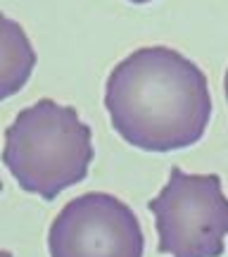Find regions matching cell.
<instances>
[{
    "label": "cell",
    "instance_id": "1",
    "mask_svg": "<svg viewBox=\"0 0 228 257\" xmlns=\"http://www.w3.org/2000/svg\"><path fill=\"white\" fill-rule=\"evenodd\" d=\"M105 107L128 146L173 153L202 141L211 119V93L190 57L166 46H147L110 72Z\"/></svg>",
    "mask_w": 228,
    "mask_h": 257
},
{
    "label": "cell",
    "instance_id": "4",
    "mask_svg": "<svg viewBox=\"0 0 228 257\" xmlns=\"http://www.w3.org/2000/svg\"><path fill=\"white\" fill-rule=\"evenodd\" d=\"M136 212L110 193H83L64 205L48 231L50 257H143Z\"/></svg>",
    "mask_w": 228,
    "mask_h": 257
},
{
    "label": "cell",
    "instance_id": "9",
    "mask_svg": "<svg viewBox=\"0 0 228 257\" xmlns=\"http://www.w3.org/2000/svg\"><path fill=\"white\" fill-rule=\"evenodd\" d=\"M0 191H3V181H0Z\"/></svg>",
    "mask_w": 228,
    "mask_h": 257
},
{
    "label": "cell",
    "instance_id": "2",
    "mask_svg": "<svg viewBox=\"0 0 228 257\" xmlns=\"http://www.w3.org/2000/svg\"><path fill=\"white\" fill-rule=\"evenodd\" d=\"M93 134L69 105L43 98L17 114L5 131L3 165L22 191L55 200L81 184L93 162Z\"/></svg>",
    "mask_w": 228,
    "mask_h": 257
},
{
    "label": "cell",
    "instance_id": "6",
    "mask_svg": "<svg viewBox=\"0 0 228 257\" xmlns=\"http://www.w3.org/2000/svg\"><path fill=\"white\" fill-rule=\"evenodd\" d=\"M223 93H226V100H228V69H226V76H223Z\"/></svg>",
    "mask_w": 228,
    "mask_h": 257
},
{
    "label": "cell",
    "instance_id": "3",
    "mask_svg": "<svg viewBox=\"0 0 228 257\" xmlns=\"http://www.w3.org/2000/svg\"><path fill=\"white\" fill-rule=\"evenodd\" d=\"M147 210L155 214L157 252L171 257L223 255L228 198L216 174H188L173 167Z\"/></svg>",
    "mask_w": 228,
    "mask_h": 257
},
{
    "label": "cell",
    "instance_id": "8",
    "mask_svg": "<svg viewBox=\"0 0 228 257\" xmlns=\"http://www.w3.org/2000/svg\"><path fill=\"white\" fill-rule=\"evenodd\" d=\"M0 257H12V252H8V250H0Z\"/></svg>",
    "mask_w": 228,
    "mask_h": 257
},
{
    "label": "cell",
    "instance_id": "5",
    "mask_svg": "<svg viewBox=\"0 0 228 257\" xmlns=\"http://www.w3.org/2000/svg\"><path fill=\"white\" fill-rule=\"evenodd\" d=\"M36 67V50L22 24L0 12V100L17 95Z\"/></svg>",
    "mask_w": 228,
    "mask_h": 257
},
{
    "label": "cell",
    "instance_id": "7",
    "mask_svg": "<svg viewBox=\"0 0 228 257\" xmlns=\"http://www.w3.org/2000/svg\"><path fill=\"white\" fill-rule=\"evenodd\" d=\"M126 3H133V5H145V3H152V0H126Z\"/></svg>",
    "mask_w": 228,
    "mask_h": 257
}]
</instances>
